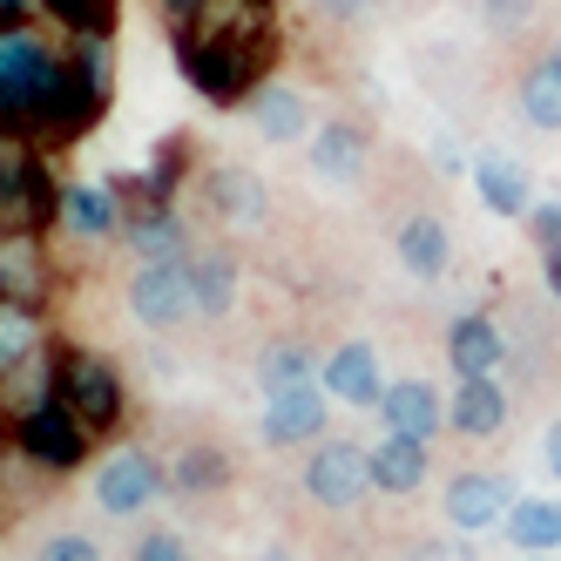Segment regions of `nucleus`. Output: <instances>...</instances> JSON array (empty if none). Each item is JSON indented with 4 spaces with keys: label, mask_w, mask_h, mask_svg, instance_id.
Wrapping results in <instances>:
<instances>
[{
    "label": "nucleus",
    "mask_w": 561,
    "mask_h": 561,
    "mask_svg": "<svg viewBox=\"0 0 561 561\" xmlns=\"http://www.w3.org/2000/svg\"><path fill=\"white\" fill-rule=\"evenodd\" d=\"M244 115H251V129H257L264 142H305V136H311V102H305V89L277 82V75L244 102Z\"/></svg>",
    "instance_id": "obj_22"
},
{
    "label": "nucleus",
    "mask_w": 561,
    "mask_h": 561,
    "mask_svg": "<svg viewBox=\"0 0 561 561\" xmlns=\"http://www.w3.org/2000/svg\"><path fill=\"white\" fill-rule=\"evenodd\" d=\"M237 480V460H230V447H217V439H183L176 447V460H170V494H183V501H210V494H224Z\"/></svg>",
    "instance_id": "obj_21"
},
{
    "label": "nucleus",
    "mask_w": 561,
    "mask_h": 561,
    "mask_svg": "<svg viewBox=\"0 0 561 561\" xmlns=\"http://www.w3.org/2000/svg\"><path fill=\"white\" fill-rule=\"evenodd\" d=\"M541 0H480V27L494 34V42H520V34L535 27Z\"/></svg>",
    "instance_id": "obj_31"
},
{
    "label": "nucleus",
    "mask_w": 561,
    "mask_h": 561,
    "mask_svg": "<svg viewBox=\"0 0 561 561\" xmlns=\"http://www.w3.org/2000/svg\"><path fill=\"white\" fill-rule=\"evenodd\" d=\"M170 48H176L183 82L210 108H244L271 82V61H277L271 8H251V0H210L196 21L170 27Z\"/></svg>",
    "instance_id": "obj_1"
},
{
    "label": "nucleus",
    "mask_w": 561,
    "mask_h": 561,
    "mask_svg": "<svg viewBox=\"0 0 561 561\" xmlns=\"http://www.w3.org/2000/svg\"><path fill=\"white\" fill-rule=\"evenodd\" d=\"M163 494H170V467L156 460L149 447H115V454H102V467H95V507L102 514L136 520L149 501H163Z\"/></svg>",
    "instance_id": "obj_8"
},
{
    "label": "nucleus",
    "mask_w": 561,
    "mask_h": 561,
    "mask_svg": "<svg viewBox=\"0 0 561 561\" xmlns=\"http://www.w3.org/2000/svg\"><path fill=\"white\" fill-rule=\"evenodd\" d=\"M115 102V34H75L61 42V75H55V95L42 115V142H82Z\"/></svg>",
    "instance_id": "obj_2"
},
{
    "label": "nucleus",
    "mask_w": 561,
    "mask_h": 561,
    "mask_svg": "<svg viewBox=\"0 0 561 561\" xmlns=\"http://www.w3.org/2000/svg\"><path fill=\"white\" fill-rule=\"evenodd\" d=\"M379 420H386V433H407V439H426L433 447L447 433V399H439L433 379H392L379 399Z\"/></svg>",
    "instance_id": "obj_17"
},
{
    "label": "nucleus",
    "mask_w": 561,
    "mask_h": 561,
    "mask_svg": "<svg viewBox=\"0 0 561 561\" xmlns=\"http://www.w3.org/2000/svg\"><path fill=\"white\" fill-rule=\"evenodd\" d=\"M541 460H548V473L561 480V420L548 426V439H541Z\"/></svg>",
    "instance_id": "obj_40"
},
{
    "label": "nucleus",
    "mask_w": 561,
    "mask_h": 561,
    "mask_svg": "<svg viewBox=\"0 0 561 561\" xmlns=\"http://www.w3.org/2000/svg\"><path fill=\"white\" fill-rule=\"evenodd\" d=\"M257 386H264V399H271V392H291V386H318V358H311V345H298V339H271V345L257 352Z\"/></svg>",
    "instance_id": "obj_28"
},
{
    "label": "nucleus",
    "mask_w": 561,
    "mask_h": 561,
    "mask_svg": "<svg viewBox=\"0 0 561 561\" xmlns=\"http://www.w3.org/2000/svg\"><path fill=\"white\" fill-rule=\"evenodd\" d=\"M183 264H190L196 311H204V318H230V305H237V285H244V271H237L230 244H196Z\"/></svg>",
    "instance_id": "obj_24"
},
{
    "label": "nucleus",
    "mask_w": 561,
    "mask_h": 561,
    "mask_svg": "<svg viewBox=\"0 0 561 561\" xmlns=\"http://www.w3.org/2000/svg\"><path fill=\"white\" fill-rule=\"evenodd\" d=\"M48 392L61 399L75 420H82V433H89V439L115 433V426H123V407H129L123 373H115L102 352H75V345L48 358Z\"/></svg>",
    "instance_id": "obj_4"
},
{
    "label": "nucleus",
    "mask_w": 561,
    "mask_h": 561,
    "mask_svg": "<svg viewBox=\"0 0 561 561\" xmlns=\"http://www.w3.org/2000/svg\"><path fill=\"white\" fill-rule=\"evenodd\" d=\"M447 366H454V379H494L507 366V332L488 311H460L447 325Z\"/></svg>",
    "instance_id": "obj_16"
},
{
    "label": "nucleus",
    "mask_w": 561,
    "mask_h": 561,
    "mask_svg": "<svg viewBox=\"0 0 561 561\" xmlns=\"http://www.w3.org/2000/svg\"><path fill=\"white\" fill-rule=\"evenodd\" d=\"M507 413H514V399H507L501 379H460L454 399H447V433H460V439H501Z\"/></svg>",
    "instance_id": "obj_19"
},
{
    "label": "nucleus",
    "mask_w": 561,
    "mask_h": 561,
    "mask_svg": "<svg viewBox=\"0 0 561 561\" xmlns=\"http://www.w3.org/2000/svg\"><path fill=\"white\" fill-rule=\"evenodd\" d=\"M426 473H433V447H426V439H407V433H379L373 439V494L407 501V494L426 488Z\"/></svg>",
    "instance_id": "obj_20"
},
{
    "label": "nucleus",
    "mask_w": 561,
    "mask_h": 561,
    "mask_svg": "<svg viewBox=\"0 0 561 561\" xmlns=\"http://www.w3.org/2000/svg\"><path fill=\"white\" fill-rule=\"evenodd\" d=\"M129 561H190V541L176 528H142L136 548H129Z\"/></svg>",
    "instance_id": "obj_34"
},
{
    "label": "nucleus",
    "mask_w": 561,
    "mask_h": 561,
    "mask_svg": "<svg viewBox=\"0 0 561 561\" xmlns=\"http://www.w3.org/2000/svg\"><path fill=\"white\" fill-rule=\"evenodd\" d=\"M473 190H480V210H494V217H528L535 210L528 170H520L514 156H501V149H480L473 156Z\"/></svg>",
    "instance_id": "obj_23"
},
{
    "label": "nucleus",
    "mask_w": 561,
    "mask_h": 561,
    "mask_svg": "<svg viewBox=\"0 0 561 561\" xmlns=\"http://www.w3.org/2000/svg\"><path fill=\"white\" fill-rule=\"evenodd\" d=\"M123 244L136 251V264H183L196 251V237L176 204H136L123 217Z\"/></svg>",
    "instance_id": "obj_14"
},
{
    "label": "nucleus",
    "mask_w": 561,
    "mask_h": 561,
    "mask_svg": "<svg viewBox=\"0 0 561 561\" xmlns=\"http://www.w3.org/2000/svg\"><path fill=\"white\" fill-rule=\"evenodd\" d=\"M528 561H548V554H528Z\"/></svg>",
    "instance_id": "obj_43"
},
{
    "label": "nucleus",
    "mask_w": 561,
    "mask_h": 561,
    "mask_svg": "<svg viewBox=\"0 0 561 561\" xmlns=\"http://www.w3.org/2000/svg\"><path fill=\"white\" fill-rule=\"evenodd\" d=\"M541 55H548V61H554V68H561V34H554V42H548V48H541Z\"/></svg>",
    "instance_id": "obj_41"
},
{
    "label": "nucleus",
    "mask_w": 561,
    "mask_h": 561,
    "mask_svg": "<svg viewBox=\"0 0 561 561\" xmlns=\"http://www.w3.org/2000/svg\"><path fill=\"white\" fill-rule=\"evenodd\" d=\"M0 488H8V460H0Z\"/></svg>",
    "instance_id": "obj_42"
},
{
    "label": "nucleus",
    "mask_w": 561,
    "mask_h": 561,
    "mask_svg": "<svg viewBox=\"0 0 561 561\" xmlns=\"http://www.w3.org/2000/svg\"><path fill=\"white\" fill-rule=\"evenodd\" d=\"M21 21H42V0H0V27H21Z\"/></svg>",
    "instance_id": "obj_37"
},
{
    "label": "nucleus",
    "mask_w": 561,
    "mask_h": 561,
    "mask_svg": "<svg viewBox=\"0 0 561 561\" xmlns=\"http://www.w3.org/2000/svg\"><path fill=\"white\" fill-rule=\"evenodd\" d=\"M325 426H332V399H325V386H291V392H271L264 399V420H257V433H264V447H318L325 439Z\"/></svg>",
    "instance_id": "obj_10"
},
{
    "label": "nucleus",
    "mask_w": 561,
    "mask_h": 561,
    "mask_svg": "<svg viewBox=\"0 0 561 561\" xmlns=\"http://www.w3.org/2000/svg\"><path fill=\"white\" fill-rule=\"evenodd\" d=\"M42 21L61 27V42H75V34H115V0H42Z\"/></svg>",
    "instance_id": "obj_30"
},
{
    "label": "nucleus",
    "mask_w": 561,
    "mask_h": 561,
    "mask_svg": "<svg viewBox=\"0 0 561 561\" xmlns=\"http://www.w3.org/2000/svg\"><path fill=\"white\" fill-rule=\"evenodd\" d=\"M27 163H34V142H21V136H8V129H0V224L14 217V196H21V176H27Z\"/></svg>",
    "instance_id": "obj_32"
},
{
    "label": "nucleus",
    "mask_w": 561,
    "mask_h": 561,
    "mask_svg": "<svg viewBox=\"0 0 561 561\" xmlns=\"http://www.w3.org/2000/svg\"><path fill=\"white\" fill-rule=\"evenodd\" d=\"M55 285V271H48V251H42V230H0V305H34L42 311Z\"/></svg>",
    "instance_id": "obj_13"
},
{
    "label": "nucleus",
    "mask_w": 561,
    "mask_h": 561,
    "mask_svg": "<svg viewBox=\"0 0 561 561\" xmlns=\"http://www.w3.org/2000/svg\"><path fill=\"white\" fill-rule=\"evenodd\" d=\"M204 204H210V217H217V224L251 230V224H264V217H271V190H264L244 163H217V170H204Z\"/></svg>",
    "instance_id": "obj_18"
},
{
    "label": "nucleus",
    "mask_w": 561,
    "mask_h": 561,
    "mask_svg": "<svg viewBox=\"0 0 561 561\" xmlns=\"http://www.w3.org/2000/svg\"><path fill=\"white\" fill-rule=\"evenodd\" d=\"M156 8H163V27H183V21H196L210 8V0H156Z\"/></svg>",
    "instance_id": "obj_36"
},
{
    "label": "nucleus",
    "mask_w": 561,
    "mask_h": 561,
    "mask_svg": "<svg viewBox=\"0 0 561 561\" xmlns=\"http://www.w3.org/2000/svg\"><path fill=\"white\" fill-rule=\"evenodd\" d=\"M373 0H318V14H332V21H358Z\"/></svg>",
    "instance_id": "obj_39"
},
{
    "label": "nucleus",
    "mask_w": 561,
    "mask_h": 561,
    "mask_svg": "<svg viewBox=\"0 0 561 561\" xmlns=\"http://www.w3.org/2000/svg\"><path fill=\"white\" fill-rule=\"evenodd\" d=\"M541 285H548V298L561 305V244H548V251H541Z\"/></svg>",
    "instance_id": "obj_38"
},
{
    "label": "nucleus",
    "mask_w": 561,
    "mask_h": 561,
    "mask_svg": "<svg viewBox=\"0 0 561 561\" xmlns=\"http://www.w3.org/2000/svg\"><path fill=\"white\" fill-rule=\"evenodd\" d=\"M34 561H102V548H95V535H82V528H55V535H42Z\"/></svg>",
    "instance_id": "obj_33"
},
{
    "label": "nucleus",
    "mask_w": 561,
    "mask_h": 561,
    "mask_svg": "<svg viewBox=\"0 0 561 561\" xmlns=\"http://www.w3.org/2000/svg\"><path fill=\"white\" fill-rule=\"evenodd\" d=\"M366 156H373V136L358 123H345V115L325 129H311V170L325 183H358L366 176Z\"/></svg>",
    "instance_id": "obj_25"
},
{
    "label": "nucleus",
    "mask_w": 561,
    "mask_h": 561,
    "mask_svg": "<svg viewBox=\"0 0 561 561\" xmlns=\"http://www.w3.org/2000/svg\"><path fill=\"white\" fill-rule=\"evenodd\" d=\"M14 447L34 460V467H48V473H75L89 460V433H82V420H75L61 399L42 386L27 399V407L14 413Z\"/></svg>",
    "instance_id": "obj_5"
},
{
    "label": "nucleus",
    "mask_w": 561,
    "mask_h": 561,
    "mask_svg": "<svg viewBox=\"0 0 561 561\" xmlns=\"http://www.w3.org/2000/svg\"><path fill=\"white\" fill-rule=\"evenodd\" d=\"M123 305L142 332H183L196 325V291H190V264H136L129 285H123Z\"/></svg>",
    "instance_id": "obj_7"
},
{
    "label": "nucleus",
    "mask_w": 561,
    "mask_h": 561,
    "mask_svg": "<svg viewBox=\"0 0 561 561\" xmlns=\"http://www.w3.org/2000/svg\"><path fill=\"white\" fill-rule=\"evenodd\" d=\"M514 108H520V123L541 129V136L561 129V68H554L548 55H535L528 68L514 75Z\"/></svg>",
    "instance_id": "obj_26"
},
{
    "label": "nucleus",
    "mask_w": 561,
    "mask_h": 561,
    "mask_svg": "<svg viewBox=\"0 0 561 561\" xmlns=\"http://www.w3.org/2000/svg\"><path fill=\"white\" fill-rule=\"evenodd\" d=\"M528 237H535V251H548V244H561V196H548V204H535L528 217Z\"/></svg>",
    "instance_id": "obj_35"
},
{
    "label": "nucleus",
    "mask_w": 561,
    "mask_h": 561,
    "mask_svg": "<svg viewBox=\"0 0 561 561\" xmlns=\"http://www.w3.org/2000/svg\"><path fill=\"white\" fill-rule=\"evenodd\" d=\"M123 190L115 183H61V230L75 244H108L123 237Z\"/></svg>",
    "instance_id": "obj_15"
},
{
    "label": "nucleus",
    "mask_w": 561,
    "mask_h": 561,
    "mask_svg": "<svg viewBox=\"0 0 561 561\" xmlns=\"http://www.w3.org/2000/svg\"><path fill=\"white\" fill-rule=\"evenodd\" d=\"M514 480L507 473H488V467H467V473H454L447 480V528L454 535H480V528H501V520L514 514Z\"/></svg>",
    "instance_id": "obj_9"
},
{
    "label": "nucleus",
    "mask_w": 561,
    "mask_h": 561,
    "mask_svg": "<svg viewBox=\"0 0 561 561\" xmlns=\"http://www.w3.org/2000/svg\"><path fill=\"white\" fill-rule=\"evenodd\" d=\"M392 257L407 264V277H420V285H439L454 264V230L439 210H407L392 224Z\"/></svg>",
    "instance_id": "obj_12"
},
{
    "label": "nucleus",
    "mask_w": 561,
    "mask_h": 561,
    "mask_svg": "<svg viewBox=\"0 0 561 561\" xmlns=\"http://www.w3.org/2000/svg\"><path fill=\"white\" fill-rule=\"evenodd\" d=\"M48 27L55 21L0 27V129L21 136V142L42 136V115H48L55 75H61V42Z\"/></svg>",
    "instance_id": "obj_3"
},
{
    "label": "nucleus",
    "mask_w": 561,
    "mask_h": 561,
    "mask_svg": "<svg viewBox=\"0 0 561 561\" xmlns=\"http://www.w3.org/2000/svg\"><path fill=\"white\" fill-rule=\"evenodd\" d=\"M42 358V311L34 305H0V379L27 373Z\"/></svg>",
    "instance_id": "obj_27"
},
{
    "label": "nucleus",
    "mask_w": 561,
    "mask_h": 561,
    "mask_svg": "<svg viewBox=\"0 0 561 561\" xmlns=\"http://www.w3.org/2000/svg\"><path fill=\"white\" fill-rule=\"evenodd\" d=\"M318 386H325V399H339V407H373L386 399V373H379V352L366 339H345L332 345L325 358H318Z\"/></svg>",
    "instance_id": "obj_11"
},
{
    "label": "nucleus",
    "mask_w": 561,
    "mask_h": 561,
    "mask_svg": "<svg viewBox=\"0 0 561 561\" xmlns=\"http://www.w3.org/2000/svg\"><path fill=\"white\" fill-rule=\"evenodd\" d=\"M305 501L325 507V514H352L358 501L373 494V447H358V439H318L311 460H305Z\"/></svg>",
    "instance_id": "obj_6"
},
{
    "label": "nucleus",
    "mask_w": 561,
    "mask_h": 561,
    "mask_svg": "<svg viewBox=\"0 0 561 561\" xmlns=\"http://www.w3.org/2000/svg\"><path fill=\"white\" fill-rule=\"evenodd\" d=\"M501 535L520 554H554L561 548V501H514V514L501 520Z\"/></svg>",
    "instance_id": "obj_29"
}]
</instances>
